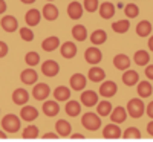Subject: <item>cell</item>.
<instances>
[{
	"mask_svg": "<svg viewBox=\"0 0 153 142\" xmlns=\"http://www.w3.org/2000/svg\"><path fill=\"white\" fill-rule=\"evenodd\" d=\"M81 125L89 132H97L98 128L101 127V119H100V115L98 113H92L89 112L86 115H83L81 118Z\"/></svg>",
	"mask_w": 153,
	"mask_h": 142,
	"instance_id": "1",
	"label": "cell"
},
{
	"mask_svg": "<svg viewBox=\"0 0 153 142\" xmlns=\"http://www.w3.org/2000/svg\"><path fill=\"white\" fill-rule=\"evenodd\" d=\"M144 112H146V106H144L141 98H133L127 102V113H129L132 118H135V119L141 118L144 115Z\"/></svg>",
	"mask_w": 153,
	"mask_h": 142,
	"instance_id": "2",
	"label": "cell"
},
{
	"mask_svg": "<svg viewBox=\"0 0 153 142\" xmlns=\"http://www.w3.org/2000/svg\"><path fill=\"white\" fill-rule=\"evenodd\" d=\"M20 119H19V116L16 115H5L3 116V119H2V128L5 132H9V133H16L20 130Z\"/></svg>",
	"mask_w": 153,
	"mask_h": 142,
	"instance_id": "3",
	"label": "cell"
},
{
	"mask_svg": "<svg viewBox=\"0 0 153 142\" xmlns=\"http://www.w3.org/2000/svg\"><path fill=\"white\" fill-rule=\"evenodd\" d=\"M84 60L89 63V64H98L101 60H103V54H101V50L95 46H91L86 49L84 52Z\"/></svg>",
	"mask_w": 153,
	"mask_h": 142,
	"instance_id": "4",
	"label": "cell"
},
{
	"mask_svg": "<svg viewBox=\"0 0 153 142\" xmlns=\"http://www.w3.org/2000/svg\"><path fill=\"white\" fill-rule=\"evenodd\" d=\"M118 92V86L117 83H113V81H104V83H101L100 86V95L101 96H104V98H112L115 96Z\"/></svg>",
	"mask_w": 153,
	"mask_h": 142,
	"instance_id": "5",
	"label": "cell"
},
{
	"mask_svg": "<svg viewBox=\"0 0 153 142\" xmlns=\"http://www.w3.org/2000/svg\"><path fill=\"white\" fill-rule=\"evenodd\" d=\"M84 6L80 3V2H76V0H72V2L69 3L68 6V16L72 18V20H80L81 16H83V9Z\"/></svg>",
	"mask_w": 153,
	"mask_h": 142,
	"instance_id": "6",
	"label": "cell"
},
{
	"mask_svg": "<svg viewBox=\"0 0 153 142\" xmlns=\"http://www.w3.org/2000/svg\"><path fill=\"white\" fill-rule=\"evenodd\" d=\"M49 93H51V89H49V86L45 84V83H38V84L32 89V95H34V98H35L37 101H45V99L49 96Z\"/></svg>",
	"mask_w": 153,
	"mask_h": 142,
	"instance_id": "7",
	"label": "cell"
},
{
	"mask_svg": "<svg viewBox=\"0 0 153 142\" xmlns=\"http://www.w3.org/2000/svg\"><path fill=\"white\" fill-rule=\"evenodd\" d=\"M42 70H43V75H46V76H55L60 72V66L57 61L48 60L42 64Z\"/></svg>",
	"mask_w": 153,
	"mask_h": 142,
	"instance_id": "8",
	"label": "cell"
},
{
	"mask_svg": "<svg viewBox=\"0 0 153 142\" xmlns=\"http://www.w3.org/2000/svg\"><path fill=\"white\" fill-rule=\"evenodd\" d=\"M103 136L106 139H120L123 136V133H121V128L118 127V124H109L104 127Z\"/></svg>",
	"mask_w": 153,
	"mask_h": 142,
	"instance_id": "9",
	"label": "cell"
},
{
	"mask_svg": "<svg viewBox=\"0 0 153 142\" xmlns=\"http://www.w3.org/2000/svg\"><path fill=\"white\" fill-rule=\"evenodd\" d=\"M0 24H2V29L5 32H14L17 31L19 28V21L16 17H12V16H5L2 18V21H0Z\"/></svg>",
	"mask_w": 153,
	"mask_h": 142,
	"instance_id": "10",
	"label": "cell"
},
{
	"mask_svg": "<svg viewBox=\"0 0 153 142\" xmlns=\"http://www.w3.org/2000/svg\"><path fill=\"white\" fill-rule=\"evenodd\" d=\"M55 132H57V135H58L60 138H68V136H71L72 127H71V124H69L68 121L58 119V121L55 122Z\"/></svg>",
	"mask_w": 153,
	"mask_h": 142,
	"instance_id": "11",
	"label": "cell"
},
{
	"mask_svg": "<svg viewBox=\"0 0 153 142\" xmlns=\"http://www.w3.org/2000/svg\"><path fill=\"white\" fill-rule=\"evenodd\" d=\"M81 102L86 107H94L98 104V93L94 90H86L81 93Z\"/></svg>",
	"mask_w": 153,
	"mask_h": 142,
	"instance_id": "12",
	"label": "cell"
},
{
	"mask_svg": "<svg viewBox=\"0 0 153 142\" xmlns=\"http://www.w3.org/2000/svg\"><path fill=\"white\" fill-rule=\"evenodd\" d=\"M87 84V80H86V76L83 73H74L71 76V87L74 90H76V92H80V90H83Z\"/></svg>",
	"mask_w": 153,
	"mask_h": 142,
	"instance_id": "13",
	"label": "cell"
},
{
	"mask_svg": "<svg viewBox=\"0 0 153 142\" xmlns=\"http://www.w3.org/2000/svg\"><path fill=\"white\" fill-rule=\"evenodd\" d=\"M29 99V93L26 92L25 89H16L14 92H12V101H14V104L17 106H25Z\"/></svg>",
	"mask_w": 153,
	"mask_h": 142,
	"instance_id": "14",
	"label": "cell"
},
{
	"mask_svg": "<svg viewBox=\"0 0 153 142\" xmlns=\"http://www.w3.org/2000/svg\"><path fill=\"white\" fill-rule=\"evenodd\" d=\"M113 66L117 67L118 70H129V67H130V58L127 57V55H124V54L115 55Z\"/></svg>",
	"mask_w": 153,
	"mask_h": 142,
	"instance_id": "15",
	"label": "cell"
},
{
	"mask_svg": "<svg viewBox=\"0 0 153 142\" xmlns=\"http://www.w3.org/2000/svg\"><path fill=\"white\" fill-rule=\"evenodd\" d=\"M87 78L91 80L92 83H101V81H104V78H106V72L101 69V67L94 66V67L89 69V72H87Z\"/></svg>",
	"mask_w": 153,
	"mask_h": 142,
	"instance_id": "16",
	"label": "cell"
},
{
	"mask_svg": "<svg viewBox=\"0 0 153 142\" xmlns=\"http://www.w3.org/2000/svg\"><path fill=\"white\" fill-rule=\"evenodd\" d=\"M126 119H127V110L124 107H121V106L120 107H115L113 112L110 113V121L113 124H121Z\"/></svg>",
	"mask_w": 153,
	"mask_h": 142,
	"instance_id": "17",
	"label": "cell"
},
{
	"mask_svg": "<svg viewBox=\"0 0 153 142\" xmlns=\"http://www.w3.org/2000/svg\"><path fill=\"white\" fill-rule=\"evenodd\" d=\"M60 52H61V57L71 60V58H74V57L76 55V46H75V43H72V41H66V43L61 44Z\"/></svg>",
	"mask_w": 153,
	"mask_h": 142,
	"instance_id": "18",
	"label": "cell"
},
{
	"mask_svg": "<svg viewBox=\"0 0 153 142\" xmlns=\"http://www.w3.org/2000/svg\"><path fill=\"white\" fill-rule=\"evenodd\" d=\"M20 116H22V119L31 122V121H34V119L38 118V112H37L35 107H32V106H26V107H22V110H20Z\"/></svg>",
	"mask_w": 153,
	"mask_h": 142,
	"instance_id": "19",
	"label": "cell"
},
{
	"mask_svg": "<svg viewBox=\"0 0 153 142\" xmlns=\"http://www.w3.org/2000/svg\"><path fill=\"white\" fill-rule=\"evenodd\" d=\"M43 17L46 20H49V21L57 20L58 18V9H57V6L52 5V3H46L43 6Z\"/></svg>",
	"mask_w": 153,
	"mask_h": 142,
	"instance_id": "20",
	"label": "cell"
},
{
	"mask_svg": "<svg viewBox=\"0 0 153 142\" xmlns=\"http://www.w3.org/2000/svg\"><path fill=\"white\" fill-rule=\"evenodd\" d=\"M20 80H22V83L31 86V84L37 83L38 75H37V72H35V70H32V69H25V70L20 73Z\"/></svg>",
	"mask_w": 153,
	"mask_h": 142,
	"instance_id": "21",
	"label": "cell"
},
{
	"mask_svg": "<svg viewBox=\"0 0 153 142\" xmlns=\"http://www.w3.org/2000/svg\"><path fill=\"white\" fill-rule=\"evenodd\" d=\"M100 16L101 18H104V20H109L115 16V6L110 3V2H104V3H101L100 5Z\"/></svg>",
	"mask_w": 153,
	"mask_h": 142,
	"instance_id": "22",
	"label": "cell"
},
{
	"mask_svg": "<svg viewBox=\"0 0 153 142\" xmlns=\"http://www.w3.org/2000/svg\"><path fill=\"white\" fill-rule=\"evenodd\" d=\"M60 112V107L57 104V101H46L43 104V113L46 116H49V118H54V116H57Z\"/></svg>",
	"mask_w": 153,
	"mask_h": 142,
	"instance_id": "23",
	"label": "cell"
},
{
	"mask_svg": "<svg viewBox=\"0 0 153 142\" xmlns=\"http://www.w3.org/2000/svg\"><path fill=\"white\" fill-rule=\"evenodd\" d=\"M123 83H124L126 86H129V87H132V86H135L136 83H139V75H138V72H136V70H126V72L123 73Z\"/></svg>",
	"mask_w": 153,
	"mask_h": 142,
	"instance_id": "24",
	"label": "cell"
},
{
	"mask_svg": "<svg viewBox=\"0 0 153 142\" xmlns=\"http://www.w3.org/2000/svg\"><path fill=\"white\" fill-rule=\"evenodd\" d=\"M26 24L28 26H37L38 23H40V18H42V14L38 9H29L26 12Z\"/></svg>",
	"mask_w": 153,
	"mask_h": 142,
	"instance_id": "25",
	"label": "cell"
},
{
	"mask_svg": "<svg viewBox=\"0 0 153 142\" xmlns=\"http://www.w3.org/2000/svg\"><path fill=\"white\" fill-rule=\"evenodd\" d=\"M138 95H139V98H149L150 95H152V92H153V87H152V84L146 80V81H139L138 83Z\"/></svg>",
	"mask_w": 153,
	"mask_h": 142,
	"instance_id": "26",
	"label": "cell"
},
{
	"mask_svg": "<svg viewBox=\"0 0 153 142\" xmlns=\"http://www.w3.org/2000/svg\"><path fill=\"white\" fill-rule=\"evenodd\" d=\"M58 46H60L58 37H48L42 43V47H43V50H46V52H52V50H55Z\"/></svg>",
	"mask_w": 153,
	"mask_h": 142,
	"instance_id": "27",
	"label": "cell"
},
{
	"mask_svg": "<svg viewBox=\"0 0 153 142\" xmlns=\"http://www.w3.org/2000/svg\"><path fill=\"white\" fill-rule=\"evenodd\" d=\"M106 40H107V34H106V31H103V29H97V31H94V32L91 34V41H92V44H95V46H100V44L106 43Z\"/></svg>",
	"mask_w": 153,
	"mask_h": 142,
	"instance_id": "28",
	"label": "cell"
},
{
	"mask_svg": "<svg viewBox=\"0 0 153 142\" xmlns=\"http://www.w3.org/2000/svg\"><path fill=\"white\" fill-rule=\"evenodd\" d=\"M71 96V89L66 86H58L54 90V98L55 101H68Z\"/></svg>",
	"mask_w": 153,
	"mask_h": 142,
	"instance_id": "29",
	"label": "cell"
},
{
	"mask_svg": "<svg viewBox=\"0 0 153 142\" xmlns=\"http://www.w3.org/2000/svg\"><path fill=\"white\" fill-rule=\"evenodd\" d=\"M72 35L76 41H84L87 38V29L84 24H75L72 28Z\"/></svg>",
	"mask_w": 153,
	"mask_h": 142,
	"instance_id": "30",
	"label": "cell"
},
{
	"mask_svg": "<svg viewBox=\"0 0 153 142\" xmlns=\"http://www.w3.org/2000/svg\"><path fill=\"white\" fill-rule=\"evenodd\" d=\"M133 60L138 66H149V61H150V55L147 50H136L135 55H133Z\"/></svg>",
	"mask_w": 153,
	"mask_h": 142,
	"instance_id": "31",
	"label": "cell"
},
{
	"mask_svg": "<svg viewBox=\"0 0 153 142\" xmlns=\"http://www.w3.org/2000/svg\"><path fill=\"white\" fill-rule=\"evenodd\" d=\"M136 34L139 37H149L152 34V23L149 20H143V21H139L138 23V26H136Z\"/></svg>",
	"mask_w": 153,
	"mask_h": 142,
	"instance_id": "32",
	"label": "cell"
},
{
	"mask_svg": "<svg viewBox=\"0 0 153 142\" xmlns=\"http://www.w3.org/2000/svg\"><path fill=\"white\" fill-rule=\"evenodd\" d=\"M112 29L117 34H126L130 29V21L129 20H118L112 23Z\"/></svg>",
	"mask_w": 153,
	"mask_h": 142,
	"instance_id": "33",
	"label": "cell"
},
{
	"mask_svg": "<svg viewBox=\"0 0 153 142\" xmlns=\"http://www.w3.org/2000/svg\"><path fill=\"white\" fill-rule=\"evenodd\" d=\"M66 113L69 116H78L81 113V106H80V102L78 101H68V104H66Z\"/></svg>",
	"mask_w": 153,
	"mask_h": 142,
	"instance_id": "34",
	"label": "cell"
},
{
	"mask_svg": "<svg viewBox=\"0 0 153 142\" xmlns=\"http://www.w3.org/2000/svg\"><path fill=\"white\" fill-rule=\"evenodd\" d=\"M97 112L100 116H109L113 110H112V104L109 101H100L98 102V107H97Z\"/></svg>",
	"mask_w": 153,
	"mask_h": 142,
	"instance_id": "35",
	"label": "cell"
},
{
	"mask_svg": "<svg viewBox=\"0 0 153 142\" xmlns=\"http://www.w3.org/2000/svg\"><path fill=\"white\" fill-rule=\"evenodd\" d=\"M23 139H37L38 138V128L35 125H28L22 133Z\"/></svg>",
	"mask_w": 153,
	"mask_h": 142,
	"instance_id": "36",
	"label": "cell"
},
{
	"mask_svg": "<svg viewBox=\"0 0 153 142\" xmlns=\"http://www.w3.org/2000/svg\"><path fill=\"white\" fill-rule=\"evenodd\" d=\"M124 14H126L127 18H135L139 14V8L135 3H127L126 8H124Z\"/></svg>",
	"mask_w": 153,
	"mask_h": 142,
	"instance_id": "37",
	"label": "cell"
},
{
	"mask_svg": "<svg viewBox=\"0 0 153 142\" xmlns=\"http://www.w3.org/2000/svg\"><path fill=\"white\" fill-rule=\"evenodd\" d=\"M25 61H26L28 66H37V64L40 63V55L37 52H34V50H31V52H28L26 57H25Z\"/></svg>",
	"mask_w": 153,
	"mask_h": 142,
	"instance_id": "38",
	"label": "cell"
},
{
	"mask_svg": "<svg viewBox=\"0 0 153 142\" xmlns=\"http://www.w3.org/2000/svg\"><path fill=\"white\" fill-rule=\"evenodd\" d=\"M123 138H124V139H139V138H141V132H139L136 127H129V128L124 132Z\"/></svg>",
	"mask_w": 153,
	"mask_h": 142,
	"instance_id": "39",
	"label": "cell"
},
{
	"mask_svg": "<svg viewBox=\"0 0 153 142\" xmlns=\"http://www.w3.org/2000/svg\"><path fill=\"white\" fill-rule=\"evenodd\" d=\"M83 6L87 12H95L98 9V0H84Z\"/></svg>",
	"mask_w": 153,
	"mask_h": 142,
	"instance_id": "40",
	"label": "cell"
},
{
	"mask_svg": "<svg viewBox=\"0 0 153 142\" xmlns=\"http://www.w3.org/2000/svg\"><path fill=\"white\" fill-rule=\"evenodd\" d=\"M20 37L25 41H32L34 40V34H32V31L29 28H22L20 29Z\"/></svg>",
	"mask_w": 153,
	"mask_h": 142,
	"instance_id": "41",
	"label": "cell"
},
{
	"mask_svg": "<svg viewBox=\"0 0 153 142\" xmlns=\"http://www.w3.org/2000/svg\"><path fill=\"white\" fill-rule=\"evenodd\" d=\"M8 55V44L5 41H0V58Z\"/></svg>",
	"mask_w": 153,
	"mask_h": 142,
	"instance_id": "42",
	"label": "cell"
},
{
	"mask_svg": "<svg viewBox=\"0 0 153 142\" xmlns=\"http://www.w3.org/2000/svg\"><path fill=\"white\" fill-rule=\"evenodd\" d=\"M146 76H147V80L153 81V64H149L146 67Z\"/></svg>",
	"mask_w": 153,
	"mask_h": 142,
	"instance_id": "43",
	"label": "cell"
},
{
	"mask_svg": "<svg viewBox=\"0 0 153 142\" xmlns=\"http://www.w3.org/2000/svg\"><path fill=\"white\" fill-rule=\"evenodd\" d=\"M147 116H149L150 119H153V101L147 106Z\"/></svg>",
	"mask_w": 153,
	"mask_h": 142,
	"instance_id": "44",
	"label": "cell"
},
{
	"mask_svg": "<svg viewBox=\"0 0 153 142\" xmlns=\"http://www.w3.org/2000/svg\"><path fill=\"white\" fill-rule=\"evenodd\" d=\"M60 136L57 135V133H46V135H43V139H58Z\"/></svg>",
	"mask_w": 153,
	"mask_h": 142,
	"instance_id": "45",
	"label": "cell"
},
{
	"mask_svg": "<svg viewBox=\"0 0 153 142\" xmlns=\"http://www.w3.org/2000/svg\"><path fill=\"white\" fill-rule=\"evenodd\" d=\"M6 11V2L5 0H0V14H3Z\"/></svg>",
	"mask_w": 153,
	"mask_h": 142,
	"instance_id": "46",
	"label": "cell"
},
{
	"mask_svg": "<svg viewBox=\"0 0 153 142\" xmlns=\"http://www.w3.org/2000/svg\"><path fill=\"white\" fill-rule=\"evenodd\" d=\"M147 132H149V135L150 136H153V119L149 122V125H147Z\"/></svg>",
	"mask_w": 153,
	"mask_h": 142,
	"instance_id": "47",
	"label": "cell"
},
{
	"mask_svg": "<svg viewBox=\"0 0 153 142\" xmlns=\"http://www.w3.org/2000/svg\"><path fill=\"white\" fill-rule=\"evenodd\" d=\"M71 139H84V136L80 133H74V135H71Z\"/></svg>",
	"mask_w": 153,
	"mask_h": 142,
	"instance_id": "48",
	"label": "cell"
},
{
	"mask_svg": "<svg viewBox=\"0 0 153 142\" xmlns=\"http://www.w3.org/2000/svg\"><path fill=\"white\" fill-rule=\"evenodd\" d=\"M149 49H150L152 52H153V35L149 38Z\"/></svg>",
	"mask_w": 153,
	"mask_h": 142,
	"instance_id": "49",
	"label": "cell"
},
{
	"mask_svg": "<svg viewBox=\"0 0 153 142\" xmlns=\"http://www.w3.org/2000/svg\"><path fill=\"white\" fill-rule=\"evenodd\" d=\"M22 3H25V5H31V3H34L35 0H20Z\"/></svg>",
	"mask_w": 153,
	"mask_h": 142,
	"instance_id": "50",
	"label": "cell"
},
{
	"mask_svg": "<svg viewBox=\"0 0 153 142\" xmlns=\"http://www.w3.org/2000/svg\"><path fill=\"white\" fill-rule=\"evenodd\" d=\"M0 139H6V133L5 132H0Z\"/></svg>",
	"mask_w": 153,
	"mask_h": 142,
	"instance_id": "51",
	"label": "cell"
},
{
	"mask_svg": "<svg viewBox=\"0 0 153 142\" xmlns=\"http://www.w3.org/2000/svg\"><path fill=\"white\" fill-rule=\"evenodd\" d=\"M48 2H52V0H48Z\"/></svg>",
	"mask_w": 153,
	"mask_h": 142,
	"instance_id": "52",
	"label": "cell"
}]
</instances>
